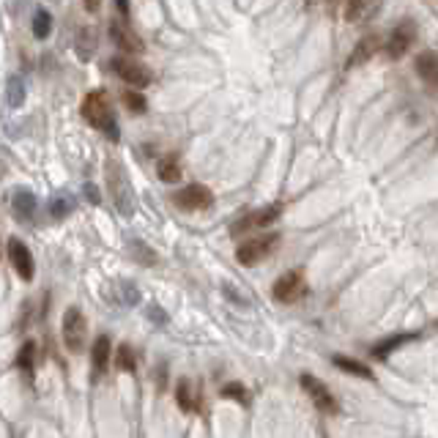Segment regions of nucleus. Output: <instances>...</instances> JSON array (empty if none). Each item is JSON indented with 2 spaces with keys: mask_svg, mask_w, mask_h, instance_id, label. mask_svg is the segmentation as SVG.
<instances>
[{
  "mask_svg": "<svg viewBox=\"0 0 438 438\" xmlns=\"http://www.w3.org/2000/svg\"><path fill=\"white\" fill-rule=\"evenodd\" d=\"M83 118H85L93 129H99L107 140L118 142L121 140V129H118V121H115V113H113V105H110V96L105 90H90L85 99H83V107H80Z\"/></svg>",
  "mask_w": 438,
  "mask_h": 438,
  "instance_id": "f257e3e1",
  "label": "nucleus"
},
{
  "mask_svg": "<svg viewBox=\"0 0 438 438\" xmlns=\"http://www.w3.org/2000/svg\"><path fill=\"white\" fill-rule=\"evenodd\" d=\"M105 181H107V192L113 197L115 209L121 211L123 217H132L135 214V192H132V184L123 173L121 162L115 159H107L105 162Z\"/></svg>",
  "mask_w": 438,
  "mask_h": 438,
  "instance_id": "f03ea898",
  "label": "nucleus"
},
{
  "mask_svg": "<svg viewBox=\"0 0 438 438\" xmlns=\"http://www.w3.org/2000/svg\"><path fill=\"white\" fill-rule=\"evenodd\" d=\"M61 334H63V345L69 353H83L88 345V320L80 307H69L63 313V323H61Z\"/></svg>",
  "mask_w": 438,
  "mask_h": 438,
  "instance_id": "7ed1b4c3",
  "label": "nucleus"
},
{
  "mask_svg": "<svg viewBox=\"0 0 438 438\" xmlns=\"http://www.w3.org/2000/svg\"><path fill=\"white\" fill-rule=\"evenodd\" d=\"M301 389L307 392V397L313 400V405H316L320 414H329V417L340 414V403H337V397L332 395V389L326 384H320L316 375L301 372Z\"/></svg>",
  "mask_w": 438,
  "mask_h": 438,
  "instance_id": "20e7f679",
  "label": "nucleus"
},
{
  "mask_svg": "<svg viewBox=\"0 0 438 438\" xmlns=\"http://www.w3.org/2000/svg\"><path fill=\"white\" fill-rule=\"evenodd\" d=\"M110 69L115 71L123 83H129L132 88H145V85H151V80H154V74H151V69H148L145 63L135 61V58H126V55L113 58V61H110Z\"/></svg>",
  "mask_w": 438,
  "mask_h": 438,
  "instance_id": "39448f33",
  "label": "nucleus"
},
{
  "mask_svg": "<svg viewBox=\"0 0 438 438\" xmlns=\"http://www.w3.org/2000/svg\"><path fill=\"white\" fill-rule=\"evenodd\" d=\"M277 244H280V236L277 233H268V236H261V239H249L244 244H239L236 261L241 263V266H255V263L266 261L274 252Z\"/></svg>",
  "mask_w": 438,
  "mask_h": 438,
  "instance_id": "423d86ee",
  "label": "nucleus"
},
{
  "mask_svg": "<svg viewBox=\"0 0 438 438\" xmlns=\"http://www.w3.org/2000/svg\"><path fill=\"white\" fill-rule=\"evenodd\" d=\"M173 203L175 209L181 211H206L214 206V192L203 184H189L181 192L173 194Z\"/></svg>",
  "mask_w": 438,
  "mask_h": 438,
  "instance_id": "0eeeda50",
  "label": "nucleus"
},
{
  "mask_svg": "<svg viewBox=\"0 0 438 438\" xmlns=\"http://www.w3.org/2000/svg\"><path fill=\"white\" fill-rule=\"evenodd\" d=\"M414 41H417V25H414L411 19H403V22L395 25V31H392L389 38H386V55H389L392 61H400Z\"/></svg>",
  "mask_w": 438,
  "mask_h": 438,
  "instance_id": "6e6552de",
  "label": "nucleus"
},
{
  "mask_svg": "<svg viewBox=\"0 0 438 438\" xmlns=\"http://www.w3.org/2000/svg\"><path fill=\"white\" fill-rule=\"evenodd\" d=\"M6 255H9V263L14 266V271H17L22 280L25 282L33 280L36 266H33V255H31L28 244H22L17 236H11V239L6 241Z\"/></svg>",
  "mask_w": 438,
  "mask_h": 438,
  "instance_id": "1a4fd4ad",
  "label": "nucleus"
},
{
  "mask_svg": "<svg viewBox=\"0 0 438 438\" xmlns=\"http://www.w3.org/2000/svg\"><path fill=\"white\" fill-rule=\"evenodd\" d=\"M271 293H274V298L280 304H293V301H298L307 293V280H304L301 271H288V274H282L280 280L274 282Z\"/></svg>",
  "mask_w": 438,
  "mask_h": 438,
  "instance_id": "9d476101",
  "label": "nucleus"
},
{
  "mask_svg": "<svg viewBox=\"0 0 438 438\" xmlns=\"http://www.w3.org/2000/svg\"><path fill=\"white\" fill-rule=\"evenodd\" d=\"M282 214V206H263V209L252 211V214H246V217H241L233 228H230V233L233 236H241V233H246V230H255V228H268L271 222H277Z\"/></svg>",
  "mask_w": 438,
  "mask_h": 438,
  "instance_id": "9b49d317",
  "label": "nucleus"
},
{
  "mask_svg": "<svg viewBox=\"0 0 438 438\" xmlns=\"http://www.w3.org/2000/svg\"><path fill=\"white\" fill-rule=\"evenodd\" d=\"M110 38L115 41V47L118 50H123V53H132L137 55L145 50V44H142V38L132 28H129V22L123 19V22H118V19H113L110 22Z\"/></svg>",
  "mask_w": 438,
  "mask_h": 438,
  "instance_id": "f8f14e48",
  "label": "nucleus"
},
{
  "mask_svg": "<svg viewBox=\"0 0 438 438\" xmlns=\"http://www.w3.org/2000/svg\"><path fill=\"white\" fill-rule=\"evenodd\" d=\"M414 69L422 77V83L430 88L433 93H438V53H433V50L419 53L417 61H414Z\"/></svg>",
  "mask_w": 438,
  "mask_h": 438,
  "instance_id": "ddd939ff",
  "label": "nucleus"
},
{
  "mask_svg": "<svg viewBox=\"0 0 438 438\" xmlns=\"http://www.w3.org/2000/svg\"><path fill=\"white\" fill-rule=\"evenodd\" d=\"M110 356H113V343H110L107 334H99L93 340V350H90V372H93V378H102L107 372Z\"/></svg>",
  "mask_w": 438,
  "mask_h": 438,
  "instance_id": "4468645a",
  "label": "nucleus"
},
{
  "mask_svg": "<svg viewBox=\"0 0 438 438\" xmlns=\"http://www.w3.org/2000/svg\"><path fill=\"white\" fill-rule=\"evenodd\" d=\"M381 50V36L378 33H370V36H365L356 47H353V53H350V58H348V69H356V66H362V63H367L370 58L372 55L378 53Z\"/></svg>",
  "mask_w": 438,
  "mask_h": 438,
  "instance_id": "2eb2a0df",
  "label": "nucleus"
},
{
  "mask_svg": "<svg viewBox=\"0 0 438 438\" xmlns=\"http://www.w3.org/2000/svg\"><path fill=\"white\" fill-rule=\"evenodd\" d=\"M11 209H14V214H17L19 219H33L36 211H38V200H36L33 192L17 189L14 197H11Z\"/></svg>",
  "mask_w": 438,
  "mask_h": 438,
  "instance_id": "dca6fc26",
  "label": "nucleus"
},
{
  "mask_svg": "<svg viewBox=\"0 0 438 438\" xmlns=\"http://www.w3.org/2000/svg\"><path fill=\"white\" fill-rule=\"evenodd\" d=\"M74 47H77L80 61H90L93 58V50H96V31H93V25H80Z\"/></svg>",
  "mask_w": 438,
  "mask_h": 438,
  "instance_id": "f3484780",
  "label": "nucleus"
},
{
  "mask_svg": "<svg viewBox=\"0 0 438 438\" xmlns=\"http://www.w3.org/2000/svg\"><path fill=\"white\" fill-rule=\"evenodd\" d=\"M175 403H178L181 411H187V414L200 411V397L194 395V389L189 381H178V386H175Z\"/></svg>",
  "mask_w": 438,
  "mask_h": 438,
  "instance_id": "a211bd4d",
  "label": "nucleus"
},
{
  "mask_svg": "<svg viewBox=\"0 0 438 438\" xmlns=\"http://www.w3.org/2000/svg\"><path fill=\"white\" fill-rule=\"evenodd\" d=\"M25 96H28L25 80H22L19 74H11L9 83H6V105L11 107V110H17V107L25 105Z\"/></svg>",
  "mask_w": 438,
  "mask_h": 438,
  "instance_id": "6ab92c4d",
  "label": "nucleus"
},
{
  "mask_svg": "<svg viewBox=\"0 0 438 438\" xmlns=\"http://www.w3.org/2000/svg\"><path fill=\"white\" fill-rule=\"evenodd\" d=\"M334 367L345 370L348 375H356V378H365V381H372L375 375H372V370L367 365H362V362H356V359H348V356H334L332 359Z\"/></svg>",
  "mask_w": 438,
  "mask_h": 438,
  "instance_id": "aec40b11",
  "label": "nucleus"
},
{
  "mask_svg": "<svg viewBox=\"0 0 438 438\" xmlns=\"http://www.w3.org/2000/svg\"><path fill=\"white\" fill-rule=\"evenodd\" d=\"M157 173L165 184H175V181H181V162H178V157H175V154H167V157L159 159Z\"/></svg>",
  "mask_w": 438,
  "mask_h": 438,
  "instance_id": "412c9836",
  "label": "nucleus"
},
{
  "mask_svg": "<svg viewBox=\"0 0 438 438\" xmlns=\"http://www.w3.org/2000/svg\"><path fill=\"white\" fill-rule=\"evenodd\" d=\"M417 334H395V337H389V340H384V343H378L375 348H372V356L375 359H386V356H392V350H397L400 345H405V343H411Z\"/></svg>",
  "mask_w": 438,
  "mask_h": 438,
  "instance_id": "4be33fe9",
  "label": "nucleus"
},
{
  "mask_svg": "<svg viewBox=\"0 0 438 438\" xmlns=\"http://www.w3.org/2000/svg\"><path fill=\"white\" fill-rule=\"evenodd\" d=\"M115 367L126 370V372H137V353L132 350V345H118L115 350Z\"/></svg>",
  "mask_w": 438,
  "mask_h": 438,
  "instance_id": "5701e85b",
  "label": "nucleus"
},
{
  "mask_svg": "<svg viewBox=\"0 0 438 438\" xmlns=\"http://www.w3.org/2000/svg\"><path fill=\"white\" fill-rule=\"evenodd\" d=\"M50 33H53V14L44 11V9H38L33 14V36L38 41H44Z\"/></svg>",
  "mask_w": 438,
  "mask_h": 438,
  "instance_id": "b1692460",
  "label": "nucleus"
},
{
  "mask_svg": "<svg viewBox=\"0 0 438 438\" xmlns=\"http://www.w3.org/2000/svg\"><path fill=\"white\" fill-rule=\"evenodd\" d=\"M33 362H36V343L33 340H28L17 353V367L25 370L28 375H33Z\"/></svg>",
  "mask_w": 438,
  "mask_h": 438,
  "instance_id": "393cba45",
  "label": "nucleus"
},
{
  "mask_svg": "<svg viewBox=\"0 0 438 438\" xmlns=\"http://www.w3.org/2000/svg\"><path fill=\"white\" fill-rule=\"evenodd\" d=\"M71 214V197L69 194H58L50 200V217L53 219H66Z\"/></svg>",
  "mask_w": 438,
  "mask_h": 438,
  "instance_id": "a878e982",
  "label": "nucleus"
},
{
  "mask_svg": "<svg viewBox=\"0 0 438 438\" xmlns=\"http://www.w3.org/2000/svg\"><path fill=\"white\" fill-rule=\"evenodd\" d=\"M222 397H228V400H236V403H241V405L249 403V392H246L244 384H239V381H233V384L222 386Z\"/></svg>",
  "mask_w": 438,
  "mask_h": 438,
  "instance_id": "bb28decb",
  "label": "nucleus"
},
{
  "mask_svg": "<svg viewBox=\"0 0 438 438\" xmlns=\"http://www.w3.org/2000/svg\"><path fill=\"white\" fill-rule=\"evenodd\" d=\"M123 105L129 107L132 113H145L148 110V102H145V96H142L140 90H126L123 93Z\"/></svg>",
  "mask_w": 438,
  "mask_h": 438,
  "instance_id": "cd10ccee",
  "label": "nucleus"
},
{
  "mask_svg": "<svg viewBox=\"0 0 438 438\" xmlns=\"http://www.w3.org/2000/svg\"><path fill=\"white\" fill-rule=\"evenodd\" d=\"M129 249H132V255H135L140 263H145V266H154V263H157V252H154V249H148L142 241H132Z\"/></svg>",
  "mask_w": 438,
  "mask_h": 438,
  "instance_id": "c85d7f7f",
  "label": "nucleus"
},
{
  "mask_svg": "<svg viewBox=\"0 0 438 438\" xmlns=\"http://www.w3.org/2000/svg\"><path fill=\"white\" fill-rule=\"evenodd\" d=\"M367 3L370 0H348V3H345V19L353 22V19L365 11V6H367Z\"/></svg>",
  "mask_w": 438,
  "mask_h": 438,
  "instance_id": "c756f323",
  "label": "nucleus"
},
{
  "mask_svg": "<svg viewBox=\"0 0 438 438\" xmlns=\"http://www.w3.org/2000/svg\"><path fill=\"white\" fill-rule=\"evenodd\" d=\"M148 318H151L157 326H165V323H167V313H165L159 304H151V307H148Z\"/></svg>",
  "mask_w": 438,
  "mask_h": 438,
  "instance_id": "7c9ffc66",
  "label": "nucleus"
},
{
  "mask_svg": "<svg viewBox=\"0 0 438 438\" xmlns=\"http://www.w3.org/2000/svg\"><path fill=\"white\" fill-rule=\"evenodd\" d=\"M83 194H85V200L90 206H99V203H102V194H99V189H96L93 184H85V187H83Z\"/></svg>",
  "mask_w": 438,
  "mask_h": 438,
  "instance_id": "2f4dec72",
  "label": "nucleus"
},
{
  "mask_svg": "<svg viewBox=\"0 0 438 438\" xmlns=\"http://www.w3.org/2000/svg\"><path fill=\"white\" fill-rule=\"evenodd\" d=\"M115 9H118V14H121L123 19H129V14H132V9H129V0H115Z\"/></svg>",
  "mask_w": 438,
  "mask_h": 438,
  "instance_id": "473e14b6",
  "label": "nucleus"
},
{
  "mask_svg": "<svg viewBox=\"0 0 438 438\" xmlns=\"http://www.w3.org/2000/svg\"><path fill=\"white\" fill-rule=\"evenodd\" d=\"M85 3L88 11H99V6H102V0H83Z\"/></svg>",
  "mask_w": 438,
  "mask_h": 438,
  "instance_id": "72a5a7b5",
  "label": "nucleus"
},
{
  "mask_svg": "<svg viewBox=\"0 0 438 438\" xmlns=\"http://www.w3.org/2000/svg\"><path fill=\"white\" fill-rule=\"evenodd\" d=\"M329 3H337V0H329Z\"/></svg>",
  "mask_w": 438,
  "mask_h": 438,
  "instance_id": "f704fd0d",
  "label": "nucleus"
}]
</instances>
